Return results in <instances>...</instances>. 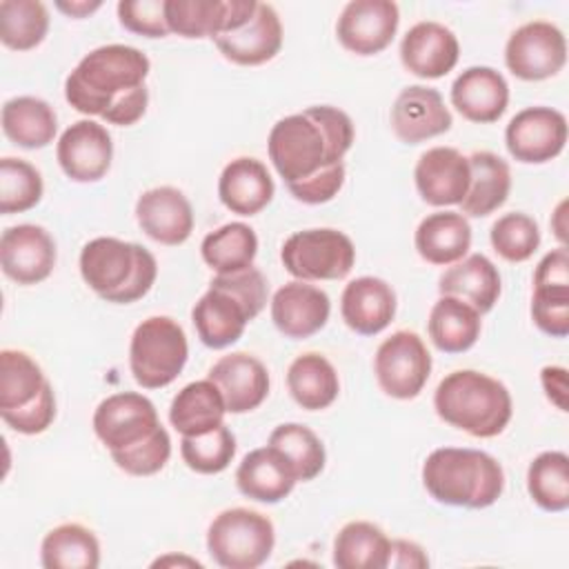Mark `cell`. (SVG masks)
<instances>
[{"label": "cell", "mask_w": 569, "mask_h": 569, "mask_svg": "<svg viewBox=\"0 0 569 569\" xmlns=\"http://www.w3.org/2000/svg\"><path fill=\"white\" fill-rule=\"evenodd\" d=\"M353 138V122L342 109L313 104L280 118L269 131L267 151L284 184H293L342 162Z\"/></svg>", "instance_id": "obj_1"}, {"label": "cell", "mask_w": 569, "mask_h": 569, "mask_svg": "<svg viewBox=\"0 0 569 569\" xmlns=\"http://www.w3.org/2000/svg\"><path fill=\"white\" fill-rule=\"evenodd\" d=\"M151 62L149 58L129 44H102L89 51L67 76L64 98L84 113L100 116L127 93L144 87Z\"/></svg>", "instance_id": "obj_2"}, {"label": "cell", "mask_w": 569, "mask_h": 569, "mask_svg": "<svg viewBox=\"0 0 569 569\" xmlns=\"http://www.w3.org/2000/svg\"><path fill=\"white\" fill-rule=\"evenodd\" d=\"M422 485L436 502L485 509L502 496L505 471L487 451L440 447L433 449L422 465Z\"/></svg>", "instance_id": "obj_3"}, {"label": "cell", "mask_w": 569, "mask_h": 569, "mask_svg": "<svg viewBox=\"0 0 569 569\" xmlns=\"http://www.w3.org/2000/svg\"><path fill=\"white\" fill-rule=\"evenodd\" d=\"M433 409L440 420L473 438H493L507 429L513 400L500 380L476 369H458L438 382Z\"/></svg>", "instance_id": "obj_4"}, {"label": "cell", "mask_w": 569, "mask_h": 569, "mask_svg": "<svg viewBox=\"0 0 569 569\" xmlns=\"http://www.w3.org/2000/svg\"><path fill=\"white\" fill-rule=\"evenodd\" d=\"M78 264L84 284L113 305H131L144 298L158 276V262L149 249L113 236L89 240Z\"/></svg>", "instance_id": "obj_5"}, {"label": "cell", "mask_w": 569, "mask_h": 569, "mask_svg": "<svg viewBox=\"0 0 569 569\" xmlns=\"http://www.w3.org/2000/svg\"><path fill=\"white\" fill-rule=\"evenodd\" d=\"M189 345L184 329L169 316L142 320L129 342V369L142 389H162L184 369Z\"/></svg>", "instance_id": "obj_6"}, {"label": "cell", "mask_w": 569, "mask_h": 569, "mask_svg": "<svg viewBox=\"0 0 569 569\" xmlns=\"http://www.w3.org/2000/svg\"><path fill=\"white\" fill-rule=\"evenodd\" d=\"M273 545V522L247 507L220 511L207 529V551L224 569H256L269 560Z\"/></svg>", "instance_id": "obj_7"}, {"label": "cell", "mask_w": 569, "mask_h": 569, "mask_svg": "<svg viewBox=\"0 0 569 569\" xmlns=\"http://www.w3.org/2000/svg\"><path fill=\"white\" fill-rule=\"evenodd\" d=\"M280 260L296 280H340L353 269L356 247L345 231L331 227L302 229L282 242Z\"/></svg>", "instance_id": "obj_8"}, {"label": "cell", "mask_w": 569, "mask_h": 569, "mask_svg": "<svg viewBox=\"0 0 569 569\" xmlns=\"http://www.w3.org/2000/svg\"><path fill=\"white\" fill-rule=\"evenodd\" d=\"M373 373L387 396L411 400L431 376V353L416 331H393L376 349Z\"/></svg>", "instance_id": "obj_9"}, {"label": "cell", "mask_w": 569, "mask_h": 569, "mask_svg": "<svg viewBox=\"0 0 569 569\" xmlns=\"http://www.w3.org/2000/svg\"><path fill=\"white\" fill-rule=\"evenodd\" d=\"M567 62V40L560 27L549 20L520 24L505 44L507 69L527 82L547 80L562 71Z\"/></svg>", "instance_id": "obj_10"}, {"label": "cell", "mask_w": 569, "mask_h": 569, "mask_svg": "<svg viewBox=\"0 0 569 569\" xmlns=\"http://www.w3.org/2000/svg\"><path fill=\"white\" fill-rule=\"evenodd\" d=\"M158 427L156 405L138 391L111 393L93 411V431L109 453L142 442Z\"/></svg>", "instance_id": "obj_11"}, {"label": "cell", "mask_w": 569, "mask_h": 569, "mask_svg": "<svg viewBox=\"0 0 569 569\" xmlns=\"http://www.w3.org/2000/svg\"><path fill=\"white\" fill-rule=\"evenodd\" d=\"M505 144L518 162H549L558 158L567 144V118L551 107H527L509 120Z\"/></svg>", "instance_id": "obj_12"}, {"label": "cell", "mask_w": 569, "mask_h": 569, "mask_svg": "<svg viewBox=\"0 0 569 569\" xmlns=\"http://www.w3.org/2000/svg\"><path fill=\"white\" fill-rule=\"evenodd\" d=\"M400 24V9L391 0H351L338 16V42L356 56L385 51Z\"/></svg>", "instance_id": "obj_13"}, {"label": "cell", "mask_w": 569, "mask_h": 569, "mask_svg": "<svg viewBox=\"0 0 569 569\" xmlns=\"http://www.w3.org/2000/svg\"><path fill=\"white\" fill-rule=\"evenodd\" d=\"M256 7V0H164V18L180 38H216L247 24Z\"/></svg>", "instance_id": "obj_14"}, {"label": "cell", "mask_w": 569, "mask_h": 569, "mask_svg": "<svg viewBox=\"0 0 569 569\" xmlns=\"http://www.w3.org/2000/svg\"><path fill=\"white\" fill-rule=\"evenodd\" d=\"M56 242L51 233L31 222L7 227L0 236V267L18 284H38L56 267Z\"/></svg>", "instance_id": "obj_15"}, {"label": "cell", "mask_w": 569, "mask_h": 569, "mask_svg": "<svg viewBox=\"0 0 569 569\" xmlns=\"http://www.w3.org/2000/svg\"><path fill=\"white\" fill-rule=\"evenodd\" d=\"M56 158L69 180L98 182L107 176L113 160L111 133L96 120H78L62 131Z\"/></svg>", "instance_id": "obj_16"}, {"label": "cell", "mask_w": 569, "mask_h": 569, "mask_svg": "<svg viewBox=\"0 0 569 569\" xmlns=\"http://www.w3.org/2000/svg\"><path fill=\"white\" fill-rule=\"evenodd\" d=\"M253 318L249 307L216 278L191 309L196 333L209 349H224L238 342Z\"/></svg>", "instance_id": "obj_17"}, {"label": "cell", "mask_w": 569, "mask_h": 569, "mask_svg": "<svg viewBox=\"0 0 569 569\" xmlns=\"http://www.w3.org/2000/svg\"><path fill=\"white\" fill-rule=\"evenodd\" d=\"M391 129L405 144H418L451 129V111L433 87H405L391 104Z\"/></svg>", "instance_id": "obj_18"}, {"label": "cell", "mask_w": 569, "mask_h": 569, "mask_svg": "<svg viewBox=\"0 0 569 569\" xmlns=\"http://www.w3.org/2000/svg\"><path fill=\"white\" fill-rule=\"evenodd\" d=\"M460 58L456 33L436 20L416 22L400 40L402 67L425 80L447 76Z\"/></svg>", "instance_id": "obj_19"}, {"label": "cell", "mask_w": 569, "mask_h": 569, "mask_svg": "<svg viewBox=\"0 0 569 569\" xmlns=\"http://www.w3.org/2000/svg\"><path fill=\"white\" fill-rule=\"evenodd\" d=\"M469 158L453 147L427 149L413 169L416 189L431 207L460 204L469 189Z\"/></svg>", "instance_id": "obj_20"}, {"label": "cell", "mask_w": 569, "mask_h": 569, "mask_svg": "<svg viewBox=\"0 0 569 569\" xmlns=\"http://www.w3.org/2000/svg\"><path fill=\"white\" fill-rule=\"evenodd\" d=\"M136 220L151 240L167 247L187 242L193 231V209L189 198L169 184L140 193L136 200Z\"/></svg>", "instance_id": "obj_21"}, {"label": "cell", "mask_w": 569, "mask_h": 569, "mask_svg": "<svg viewBox=\"0 0 569 569\" xmlns=\"http://www.w3.org/2000/svg\"><path fill=\"white\" fill-rule=\"evenodd\" d=\"M207 378L220 389L229 413H249L269 396V371L260 358L233 351L216 360Z\"/></svg>", "instance_id": "obj_22"}, {"label": "cell", "mask_w": 569, "mask_h": 569, "mask_svg": "<svg viewBox=\"0 0 569 569\" xmlns=\"http://www.w3.org/2000/svg\"><path fill=\"white\" fill-rule=\"evenodd\" d=\"M329 313L331 300L327 291L302 280L282 284L271 298V320L276 329L291 340L318 333L327 325Z\"/></svg>", "instance_id": "obj_23"}, {"label": "cell", "mask_w": 569, "mask_h": 569, "mask_svg": "<svg viewBox=\"0 0 569 569\" xmlns=\"http://www.w3.org/2000/svg\"><path fill=\"white\" fill-rule=\"evenodd\" d=\"M222 58L233 64L256 67L273 60L282 47V22L269 2H258L256 13L236 31L213 38Z\"/></svg>", "instance_id": "obj_24"}, {"label": "cell", "mask_w": 569, "mask_h": 569, "mask_svg": "<svg viewBox=\"0 0 569 569\" xmlns=\"http://www.w3.org/2000/svg\"><path fill=\"white\" fill-rule=\"evenodd\" d=\"M396 307L393 287L376 276H360L347 282L340 296V316L360 336H376L387 329L396 316Z\"/></svg>", "instance_id": "obj_25"}, {"label": "cell", "mask_w": 569, "mask_h": 569, "mask_svg": "<svg viewBox=\"0 0 569 569\" xmlns=\"http://www.w3.org/2000/svg\"><path fill=\"white\" fill-rule=\"evenodd\" d=\"M451 104L469 122H496L509 104V84L493 67H469L451 84Z\"/></svg>", "instance_id": "obj_26"}, {"label": "cell", "mask_w": 569, "mask_h": 569, "mask_svg": "<svg viewBox=\"0 0 569 569\" xmlns=\"http://www.w3.org/2000/svg\"><path fill=\"white\" fill-rule=\"evenodd\" d=\"M273 193L276 184L267 164L251 156L233 158L218 178L220 202L238 216L260 213L273 200Z\"/></svg>", "instance_id": "obj_27"}, {"label": "cell", "mask_w": 569, "mask_h": 569, "mask_svg": "<svg viewBox=\"0 0 569 569\" xmlns=\"http://www.w3.org/2000/svg\"><path fill=\"white\" fill-rule=\"evenodd\" d=\"M296 482L293 469L271 445L251 449L236 469L238 491L256 502L276 505L293 491Z\"/></svg>", "instance_id": "obj_28"}, {"label": "cell", "mask_w": 569, "mask_h": 569, "mask_svg": "<svg viewBox=\"0 0 569 569\" xmlns=\"http://www.w3.org/2000/svg\"><path fill=\"white\" fill-rule=\"evenodd\" d=\"M438 291L440 296L460 298L480 313H487L500 298L502 280L498 267L487 256L471 253L445 269L438 280Z\"/></svg>", "instance_id": "obj_29"}, {"label": "cell", "mask_w": 569, "mask_h": 569, "mask_svg": "<svg viewBox=\"0 0 569 569\" xmlns=\"http://www.w3.org/2000/svg\"><path fill=\"white\" fill-rule=\"evenodd\" d=\"M416 251L422 260L449 267L462 260L471 249V224L458 211H436L420 220L413 233Z\"/></svg>", "instance_id": "obj_30"}, {"label": "cell", "mask_w": 569, "mask_h": 569, "mask_svg": "<svg viewBox=\"0 0 569 569\" xmlns=\"http://www.w3.org/2000/svg\"><path fill=\"white\" fill-rule=\"evenodd\" d=\"M469 158V189L460 202L462 216L485 218L500 209L511 191V169L493 151H473Z\"/></svg>", "instance_id": "obj_31"}, {"label": "cell", "mask_w": 569, "mask_h": 569, "mask_svg": "<svg viewBox=\"0 0 569 569\" xmlns=\"http://www.w3.org/2000/svg\"><path fill=\"white\" fill-rule=\"evenodd\" d=\"M482 313L473 309L469 302L453 298V296H440L427 320V331L436 349L445 353H462L469 351L482 331Z\"/></svg>", "instance_id": "obj_32"}, {"label": "cell", "mask_w": 569, "mask_h": 569, "mask_svg": "<svg viewBox=\"0 0 569 569\" xmlns=\"http://www.w3.org/2000/svg\"><path fill=\"white\" fill-rule=\"evenodd\" d=\"M224 398L209 380L184 385L171 400L169 422L180 436H198L224 425Z\"/></svg>", "instance_id": "obj_33"}, {"label": "cell", "mask_w": 569, "mask_h": 569, "mask_svg": "<svg viewBox=\"0 0 569 569\" xmlns=\"http://www.w3.org/2000/svg\"><path fill=\"white\" fill-rule=\"evenodd\" d=\"M4 136L22 149H42L53 142L58 116L53 107L36 96H16L2 104L0 113Z\"/></svg>", "instance_id": "obj_34"}, {"label": "cell", "mask_w": 569, "mask_h": 569, "mask_svg": "<svg viewBox=\"0 0 569 569\" xmlns=\"http://www.w3.org/2000/svg\"><path fill=\"white\" fill-rule=\"evenodd\" d=\"M287 389L298 407L320 411L336 402L340 378L336 367L316 351L300 353L287 369Z\"/></svg>", "instance_id": "obj_35"}, {"label": "cell", "mask_w": 569, "mask_h": 569, "mask_svg": "<svg viewBox=\"0 0 569 569\" xmlns=\"http://www.w3.org/2000/svg\"><path fill=\"white\" fill-rule=\"evenodd\" d=\"M40 562L44 569H96L100 565V542L84 525H58L42 538Z\"/></svg>", "instance_id": "obj_36"}, {"label": "cell", "mask_w": 569, "mask_h": 569, "mask_svg": "<svg viewBox=\"0 0 569 569\" xmlns=\"http://www.w3.org/2000/svg\"><path fill=\"white\" fill-rule=\"evenodd\" d=\"M391 540L367 520L347 522L333 538V565L338 569H385Z\"/></svg>", "instance_id": "obj_37"}, {"label": "cell", "mask_w": 569, "mask_h": 569, "mask_svg": "<svg viewBox=\"0 0 569 569\" xmlns=\"http://www.w3.org/2000/svg\"><path fill=\"white\" fill-rule=\"evenodd\" d=\"M258 236L247 222H227L202 238L200 256L216 276L242 271L253 264Z\"/></svg>", "instance_id": "obj_38"}, {"label": "cell", "mask_w": 569, "mask_h": 569, "mask_svg": "<svg viewBox=\"0 0 569 569\" xmlns=\"http://www.w3.org/2000/svg\"><path fill=\"white\" fill-rule=\"evenodd\" d=\"M49 385L40 365L20 349L0 351V411L31 405Z\"/></svg>", "instance_id": "obj_39"}, {"label": "cell", "mask_w": 569, "mask_h": 569, "mask_svg": "<svg viewBox=\"0 0 569 569\" xmlns=\"http://www.w3.org/2000/svg\"><path fill=\"white\" fill-rule=\"evenodd\" d=\"M267 445H271L273 449H278L284 456V460L293 469L298 482H309L316 476H320V471L325 469L327 451H325L322 440L316 436V431H311L309 427H305L300 422L278 425L271 431Z\"/></svg>", "instance_id": "obj_40"}, {"label": "cell", "mask_w": 569, "mask_h": 569, "mask_svg": "<svg viewBox=\"0 0 569 569\" xmlns=\"http://www.w3.org/2000/svg\"><path fill=\"white\" fill-rule=\"evenodd\" d=\"M527 491L531 500L551 513L569 507V456L565 451H542L527 469Z\"/></svg>", "instance_id": "obj_41"}, {"label": "cell", "mask_w": 569, "mask_h": 569, "mask_svg": "<svg viewBox=\"0 0 569 569\" xmlns=\"http://www.w3.org/2000/svg\"><path fill=\"white\" fill-rule=\"evenodd\" d=\"M49 31V11L38 0L0 2V40L13 51L36 49Z\"/></svg>", "instance_id": "obj_42"}, {"label": "cell", "mask_w": 569, "mask_h": 569, "mask_svg": "<svg viewBox=\"0 0 569 569\" xmlns=\"http://www.w3.org/2000/svg\"><path fill=\"white\" fill-rule=\"evenodd\" d=\"M42 176L31 162L11 156L0 160V213L33 209L42 200Z\"/></svg>", "instance_id": "obj_43"}, {"label": "cell", "mask_w": 569, "mask_h": 569, "mask_svg": "<svg viewBox=\"0 0 569 569\" xmlns=\"http://www.w3.org/2000/svg\"><path fill=\"white\" fill-rule=\"evenodd\" d=\"M182 462L202 476L224 471L236 456V436L227 425L198 436H182L180 440Z\"/></svg>", "instance_id": "obj_44"}, {"label": "cell", "mask_w": 569, "mask_h": 569, "mask_svg": "<svg viewBox=\"0 0 569 569\" xmlns=\"http://www.w3.org/2000/svg\"><path fill=\"white\" fill-rule=\"evenodd\" d=\"M489 240L493 251L507 262H525L540 247V229L531 216L511 211L491 224Z\"/></svg>", "instance_id": "obj_45"}, {"label": "cell", "mask_w": 569, "mask_h": 569, "mask_svg": "<svg viewBox=\"0 0 569 569\" xmlns=\"http://www.w3.org/2000/svg\"><path fill=\"white\" fill-rule=\"evenodd\" d=\"M169 458H171V438L162 425L142 442L111 453V460L116 462L118 469L140 478L162 471Z\"/></svg>", "instance_id": "obj_46"}, {"label": "cell", "mask_w": 569, "mask_h": 569, "mask_svg": "<svg viewBox=\"0 0 569 569\" xmlns=\"http://www.w3.org/2000/svg\"><path fill=\"white\" fill-rule=\"evenodd\" d=\"M533 300L569 302V253L556 247L538 262L533 271Z\"/></svg>", "instance_id": "obj_47"}, {"label": "cell", "mask_w": 569, "mask_h": 569, "mask_svg": "<svg viewBox=\"0 0 569 569\" xmlns=\"http://www.w3.org/2000/svg\"><path fill=\"white\" fill-rule=\"evenodd\" d=\"M120 24L144 38H164L169 36L164 18V0H120L118 7Z\"/></svg>", "instance_id": "obj_48"}, {"label": "cell", "mask_w": 569, "mask_h": 569, "mask_svg": "<svg viewBox=\"0 0 569 569\" xmlns=\"http://www.w3.org/2000/svg\"><path fill=\"white\" fill-rule=\"evenodd\" d=\"M0 418L4 420L7 427H11L18 433L24 436H36L49 429V425L56 418V396L53 387L47 385L44 391L27 407L22 409H11V411H0Z\"/></svg>", "instance_id": "obj_49"}, {"label": "cell", "mask_w": 569, "mask_h": 569, "mask_svg": "<svg viewBox=\"0 0 569 569\" xmlns=\"http://www.w3.org/2000/svg\"><path fill=\"white\" fill-rule=\"evenodd\" d=\"M342 184H345V162H338V164L320 169L318 173H313L300 182L287 184V189L298 202L322 204V202H329L333 196H338Z\"/></svg>", "instance_id": "obj_50"}, {"label": "cell", "mask_w": 569, "mask_h": 569, "mask_svg": "<svg viewBox=\"0 0 569 569\" xmlns=\"http://www.w3.org/2000/svg\"><path fill=\"white\" fill-rule=\"evenodd\" d=\"M531 318L551 338H565L569 333V302L531 300Z\"/></svg>", "instance_id": "obj_51"}, {"label": "cell", "mask_w": 569, "mask_h": 569, "mask_svg": "<svg viewBox=\"0 0 569 569\" xmlns=\"http://www.w3.org/2000/svg\"><path fill=\"white\" fill-rule=\"evenodd\" d=\"M147 104H149V91H147V84L127 93L124 98H120L107 113H104V122L109 124H118V127H129V124H136L144 111H147Z\"/></svg>", "instance_id": "obj_52"}, {"label": "cell", "mask_w": 569, "mask_h": 569, "mask_svg": "<svg viewBox=\"0 0 569 569\" xmlns=\"http://www.w3.org/2000/svg\"><path fill=\"white\" fill-rule=\"evenodd\" d=\"M387 567H398V569H425L429 567V558L425 549L418 542L396 538L389 545V560Z\"/></svg>", "instance_id": "obj_53"}, {"label": "cell", "mask_w": 569, "mask_h": 569, "mask_svg": "<svg viewBox=\"0 0 569 569\" xmlns=\"http://www.w3.org/2000/svg\"><path fill=\"white\" fill-rule=\"evenodd\" d=\"M540 382L545 389L547 400L560 409L567 411L569 409V389H567V369L558 367V365H547L540 371Z\"/></svg>", "instance_id": "obj_54"}, {"label": "cell", "mask_w": 569, "mask_h": 569, "mask_svg": "<svg viewBox=\"0 0 569 569\" xmlns=\"http://www.w3.org/2000/svg\"><path fill=\"white\" fill-rule=\"evenodd\" d=\"M56 7L67 13L69 18H87L91 16L93 11H98L102 7L100 0H71V2H64V0H58Z\"/></svg>", "instance_id": "obj_55"}, {"label": "cell", "mask_w": 569, "mask_h": 569, "mask_svg": "<svg viewBox=\"0 0 569 569\" xmlns=\"http://www.w3.org/2000/svg\"><path fill=\"white\" fill-rule=\"evenodd\" d=\"M551 229L560 240V247H567V200H560L551 213Z\"/></svg>", "instance_id": "obj_56"}, {"label": "cell", "mask_w": 569, "mask_h": 569, "mask_svg": "<svg viewBox=\"0 0 569 569\" xmlns=\"http://www.w3.org/2000/svg\"><path fill=\"white\" fill-rule=\"evenodd\" d=\"M164 565H187V567H202L198 560L193 558H187V556H164V558H158L153 562V567H164Z\"/></svg>", "instance_id": "obj_57"}]
</instances>
